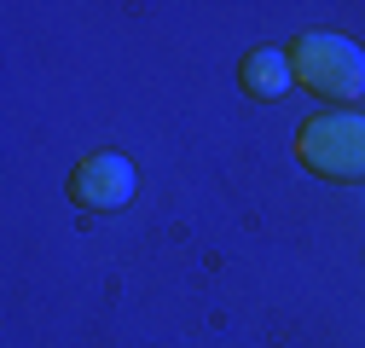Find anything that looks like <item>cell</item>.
Instances as JSON below:
<instances>
[{
	"instance_id": "obj_1",
	"label": "cell",
	"mask_w": 365,
	"mask_h": 348,
	"mask_svg": "<svg viewBox=\"0 0 365 348\" xmlns=\"http://www.w3.org/2000/svg\"><path fill=\"white\" fill-rule=\"evenodd\" d=\"M290 64H296V81L307 93H319V99L348 105V99L365 93V53L354 41H342V35H325V29L302 35L290 47Z\"/></svg>"
},
{
	"instance_id": "obj_2",
	"label": "cell",
	"mask_w": 365,
	"mask_h": 348,
	"mask_svg": "<svg viewBox=\"0 0 365 348\" xmlns=\"http://www.w3.org/2000/svg\"><path fill=\"white\" fill-rule=\"evenodd\" d=\"M296 157L325 180H365V116L354 111L313 116L296 140Z\"/></svg>"
},
{
	"instance_id": "obj_3",
	"label": "cell",
	"mask_w": 365,
	"mask_h": 348,
	"mask_svg": "<svg viewBox=\"0 0 365 348\" xmlns=\"http://www.w3.org/2000/svg\"><path fill=\"white\" fill-rule=\"evenodd\" d=\"M70 198H76V209H122L128 198H133V168H128V157H116V151H93V157H81L76 163V174H70Z\"/></svg>"
},
{
	"instance_id": "obj_4",
	"label": "cell",
	"mask_w": 365,
	"mask_h": 348,
	"mask_svg": "<svg viewBox=\"0 0 365 348\" xmlns=\"http://www.w3.org/2000/svg\"><path fill=\"white\" fill-rule=\"evenodd\" d=\"M244 93H255V99H279L284 87L296 81V64H290V53H279V47H255V53H244Z\"/></svg>"
}]
</instances>
